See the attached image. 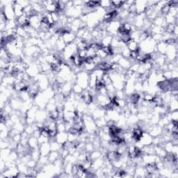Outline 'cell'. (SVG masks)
I'll list each match as a JSON object with an SVG mask.
<instances>
[{
	"label": "cell",
	"mask_w": 178,
	"mask_h": 178,
	"mask_svg": "<svg viewBox=\"0 0 178 178\" xmlns=\"http://www.w3.org/2000/svg\"><path fill=\"white\" fill-rule=\"evenodd\" d=\"M111 65L112 63H109V62L102 61L96 66V69H99V70L103 71L104 72H107L111 70Z\"/></svg>",
	"instance_id": "cell-2"
},
{
	"label": "cell",
	"mask_w": 178,
	"mask_h": 178,
	"mask_svg": "<svg viewBox=\"0 0 178 178\" xmlns=\"http://www.w3.org/2000/svg\"><path fill=\"white\" fill-rule=\"evenodd\" d=\"M153 98H154V95L150 94V93H146V94H144L143 95V101L151 102L152 101Z\"/></svg>",
	"instance_id": "cell-12"
},
{
	"label": "cell",
	"mask_w": 178,
	"mask_h": 178,
	"mask_svg": "<svg viewBox=\"0 0 178 178\" xmlns=\"http://www.w3.org/2000/svg\"><path fill=\"white\" fill-rule=\"evenodd\" d=\"M125 1H111V6L115 9H119L122 8Z\"/></svg>",
	"instance_id": "cell-11"
},
{
	"label": "cell",
	"mask_w": 178,
	"mask_h": 178,
	"mask_svg": "<svg viewBox=\"0 0 178 178\" xmlns=\"http://www.w3.org/2000/svg\"><path fill=\"white\" fill-rule=\"evenodd\" d=\"M61 37H62V38L63 39V41L66 43V45L67 44L71 43H73V42L75 41V40L77 38L76 35L71 32H66Z\"/></svg>",
	"instance_id": "cell-1"
},
{
	"label": "cell",
	"mask_w": 178,
	"mask_h": 178,
	"mask_svg": "<svg viewBox=\"0 0 178 178\" xmlns=\"http://www.w3.org/2000/svg\"><path fill=\"white\" fill-rule=\"evenodd\" d=\"M100 3V1H88L84 2V5L86 7L91 8V9H94L96 7H99Z\"/></svg>",
	"instance_id": "cell-8"
},
{
	"label": "cell",
	"mask_w": 178,
	"mask_h": 178,
	"mask_svg": "<svg viewBox=\"0 0 178 178\" xmlns=\"http://www.w3.org/2000/svg\"><path fill=\"white\" fill-rule=\"evenodd\" d=\"M39 150L41 156H48L51 152L50 145H49L47 142L43 144H41L40 146Z\"/></svg>",
	"instance_id": "cell-5"
},
{
	"label": "cell",
	"mask_w": 178,
	"mask_h": 178,
	"mask_svg": "<svg viewBox=\"0 0 178 178\" xmlns=\"http://www.w3.org/2000/svg\"><path fill=\"white\" fill-rule=\"evenodd\" d=\"M38 146V141L35 137H32L29 139V146L32 148H35Z\"/></svg>",
	"instance_id": "cell-9"
},
{
	"label": "cell",
	"mask_w": 178,
	"mask_h": 178,
	"mask_svg": "<svg viewBox=\"0 0 178 178\" xmlns=\"http://www.w3.org/2000/svg\"><path fill=\"white\" fill-rule=\"evenodd\" d=\"M126 46H127V48L128 50L130 51V52L137 50L138 48L139 47V44H138L137 42L135 41L134 40H133V39H131L130 41L126 44Z\"/></svg>",
	"instance_id": "cell-7"
},
{
	"label": "cell",
	"mask_w": 178,
	"mask_h": 178,
	"mask_svg": "<svg viewBox=\"0 0 178 178\" xmlns=\"http://www.w3.org/2000/svg\"><path fill=\"white\" fill-rule=\"evenodd\" d=\"M56 139H57V141L58 143L61 146L62 144L68 141V134H66L64 132H58L57 137H56Z\"/></svg>",
	"instance_id": "cell-6"
},
{
	"label": "cell",
	"mask_w": 178,
	"mask_h": 178,
	"mask_svg": "<svg viewBox=\"0 0 178 178\" xmlns=\"http://www.w3.org/2000/svg\"><path fill=\"white\" fill-rule=\"evenodd\" d=\"M161 133V127H154L150 131V134L152 137H158Z\"/></svg>",
	"instance_id": "cell-10"
},
{
	"label": "cell",
	"mask_w": 178,
	"mask_h": 178,
	"mask_svg": "<svg viewBox=\"0 0 178 178\" xmlns=\"http://www.w3.org/2000/svg\"><path fill=\"white\" fill-rule=\"evenodd\" d=\"M129 102L132 104V105H137L139 103L140 100H141V94L139 93H132L129 96Z\"/></svg>",
	"instance_id": "cell-4"
},
{
	"label": "cell",
	"mask_w": 178,
	"mask_h": 178,
	"mask_svg": "<svg viewBox=\"0 0 178 178\" xmlns=\"http://www.w3.org/2000/svg\"><path fill=\"white\" fill-rule=\"evenodd\" d=\"M140 143L141 145H143L144 146H150L152 143V137L150 134L148 133H144L142 136L141 140H140Z\"/></svg>",
	"instance_id": "cell-3"
}]
</instances>
